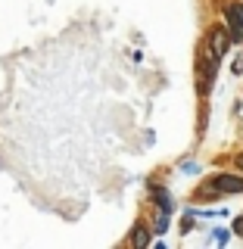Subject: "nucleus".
I'll list each match as a JSON object with an SVG mask.
<instances>
[{
  "label": "nucleus",
  "instance_id": "obj_6",
  "mask_svg": "<svg viewBox=\"0 0 243 249\" xmlns=\"http://www.w3.org/2000/svg\"><path fill=\"white\" fill-rule=\"evenodd\" d=\"M156 202H159V209H162V212H171V209H175V202H171V196H168V193L166 190H159V187H156Z\"/></svg>",
  "mask_w": 243,
  "mask_h": 249
},
{
  "label": "nucleus",
  "instance_id": "obj_1",
  "mask_svg": "<svg viewBox=\"0 0 243 249\" xmlns=\"http://www.w3.org/2000/svg\"><path fill=\"white\" fill-rule=\"evenodd\" d=\"M197 69H200V93H206L209 88H212V78H215V72H218V56L212 53V47H203L200 50V56H197Z\"/></svg>",
  "mask_w": 243,
  "mask_h": 249
},
{
  "label": "nucleus",
  "instance_id": "obj_10",
  "mask_svg": "<svg viewBox=\"0 0 243 249\" xmlns=\"http://www.w3.org/2000/svg\"><path fill=\"white\" fill-rule=\"evenodd\" d=\"M234 233H237V237H243V215L234 221Z\"/></svg>",
  "mask_w": 243,
  "mask_h": 249
},
{
  "label": "nucleus",
  "instance_id": "obj_7",
  "mask_svg": "<svg viewBox=\"0 0 243 249\" xmlns=\"http://www.w3.org/2000/svg\"><path fill=\"white\" fill-rule=\"evenodd\" d=\"M156 231L159 233L168 231V212H162V209H159V215H156Z\"/></svg>",
  "mask_w": 243,
  "mask_h": 249
},
{
  "label": "nucleus",
  "instance_id": "obj_8",
  "mask_svg": "<svg viewBox=\"0 0 243 249\" xmlns=\"http://www.w3.org/2000/svg\"><path fill=\"white\" fill-rule=\"evenodd\" d=\"M215 243H228V231L218 228V231H215Z\"/></svg>",
  "mask_w": 243,
  "mask_h": 249
},
{
  "label": "nucleus",
  "instance_id": "obj_4",
  "mask_svg": "<svg viewBox=\"0 0 243 249\" xmlns=\"http://www.w3.org/2000/svg\"><path fill=\"white\" fill-rule=\"evenodd\" d=\"M224 19H228V35H231V41H243V22H240V16L234 13V6H224Z\"/></svg>",
  "mask_w": 243,
  "mask_h": 249
},
{
  "label": "nucleus",
  "instance_id": "obj_13",
  "mask_svg": "<svg viewBox=\"0 0 243 249\" xmlns=\"http://www.w3.org/2000/svg\"><path fill=\"white\" fill-rule=\"evenodd\" d=\"M237 165H240V168H243V156H237Z\"/></svg>",
  "mask_w": 243,
  "mask_h": 249
},
{
  "label": "nucleus",
  "instance_id": "obj_2",
  "mask_svg": "<svg viewBox=\"0 0 243 249\" xmlns=\"http://www.w3.org/2000/svg\"><path fill=\"white\" fill-rule=\"evenodd\" d=\"M206 44L212 47V53H215L218 59H222L224 53H228V47H231V35H228V28H222V25L212 28V31H209V41H206Z\"/></svg>",
  "mask_w": 243,
  "mask_h": 249
},
{
  "label": "nucleus",
  "instance_id": "obj_11",
  "mask_svg": "<svg viewBox=\"0 0 243 249\" xmlns=\"http://www.w3.org/2000/svg\"><path fill=\"white\" fill-rule=\"evenodd\" d=\"M234 75H243V56L234 59Z\"/></svg>",
  "mask_w": 243,
  "mask_h": 249
},
{
  "label": "nucleus",
  "instance_id": "obj_9",
  "mask_svg": "<svg viewBox=\"0 0 243 249\" xmlns=\"http://www.w3.org/2000/svg\"><path fill=\"white\" fill-rule=\"evenodd\" d=\"M181 231H184V233H190V231H193V218H190V215H187V218H184V224H181Z\"/></svg>",
  "mask_w": 243,
  "mask_h": 249
},
{
  "label": "nucleus",
  "instance_id": "obj_3",
  "mask_svg": "<svg viewBox=\"0 0 243 249\" xmlns=\"http://www.w3.org/2000/svg\"><path fill=\"white\" fill-rule=\"evenodd\" d=\"M212 187L218 193H243V178H237V175H218L212 181Z\"/></svg>",
  "mask_w": 243,
  "mask_h": 249
},
{
  "label": "nucleus",
  "instance_id": "obj_12",
  "mask_svg": "<svg viewBox=\"0 0 243 249\" xmlns=\"http://www.w3.org/2000/svg\"><path fill=\"white\" fill-rule=\"evenodd\" d=\"M234 13H237V16H240V22H243V3H237V6H234Z\"/></svg>",
  "mask_w": 243,
  "mask_h": 249
},
{
  "label": "nucleus",
  "instance_id": "obj_5",
  "mask_svg": "<svg viewBox=\"0 0 243 249\" xmlns=\"http://www.w3.org/2000/svg\"><path fill=\"white\" fill-rule=\"evenodd\" d=\"M131 243H134V246H150V231H147L144 224H137V228H134V237H131Z\"/></svg>",
  "mask_w": 243,
  "mask_h": 249
}]
</instances>
